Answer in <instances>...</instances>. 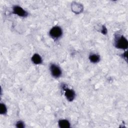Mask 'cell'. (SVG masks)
Returning a JSON list of instances; mask_svg holds the SVG:
<instances>
[{"mask_svg": "<svg viewBox=\"0 0 128 128\" xmlns=\"http://www.w3.org/2000/svg\"><path fill=\"white\" fill-rule=\"evenodd\" d=\"M114 44L116 48L122 50L128 48V42L126 38L122 35L116 34L114 38Z\"/></svg>", "mask_w": 128, "mask_h": 128, "instance_id": "obj_1", "label": "cell"}, {"mask_svg": "<svg viewBox=\"0 0 128 128\" xmlns=\"http://www.w3.org/2000/svg\"><path fill=\"white\" fill-rule=\"evenodd\" d=\"M49 34L52 38L57 40L62 36V30L60 27L55 26L50 29Z\"/></svg>", "mask_w": 128, "mask_h": 128, "instance_id": "obj_2", "label": "cell"}, {"mask_svg": "<svg viewBox=\"0 0 128 128\" xmlns=\"http://www.w3.org/2000/svg\"><path fill=\"white\" fill-rule=\"evenodd\" d=\"M50 70L52 76L55 78H60L62 74L60 68L56 64H52L50 66Z\"/></svg>", "mask_w": 128, "mask_h": 128, "instance_id": "obj_3", "label": "cell"}, {"mask_svg": "<svg viewBox=\"0 0 128 128\" xmlns=\"http://www.w3.org/2000/svg\"><path fill=\"white\" fill-rule=\"evenodd\" d=\"M62 88L64 90V96L66 97V99L69 102L72 101L76 96L75 92L72 89H69L64 84H63L62 86Z\"/></svg>", "mask_w": 128, "mask_h": 128, "instance_id": "obj_4", "label": "cell"}, {"mask_svg": "<svg viewBox=\"0 0 128 128\" xmlns=\"http://www.w3.org/2000/svg\"><path fill=\"white\" fill-rule=\"evenodd\" d=\"M12 14H17L18 16L22 17H26L28 15L27 12L18 6H13Z\"/></svg>", "mask_w": 128, "mask_h": 128, "instance_id": "obj_5", "label": "cell"}, {"mask_svg": "<svg viewBox=\"0 0 128 128\" xmlns=\"http://www.w3.org/2000/svg\"><path fill=\"white\" fill-rule=\"evenodd\" d=\"M32 62L36 64H40L42 62V60L40 55L38 54H34L32 57Z\"/></svg>", "mask_w": 128, "mask_h": 128, "instance_id": "obj_6", "label": "cell"}, {"mask_svg": "<svg viewBox=\"0 0 128 128\" xmlns=\"http://www.w3.org/2000/svg\"><path fill=\"white\" fill-rule=\"evenodd\" d=\"M58 124L59 127L61 128H68L70 126L69 121L65 119L60 120H58Z\"/></svg>", "mask_w": 128, "mask_h": 128, "instance_id": "obj_7", "label": "cell"}, {"mask_svg": "<svg viewBox=\"0 0 128 128\" xmlns=\"http://www.w3.org/2000/svg\"><path fill=\"white\" fill-rule=\"evenodd\" d=\"M88 58L90 62L92 63H97L100 60V56L97 54H90Z\"/></svg>", "mask_w": 128, "mask_h": 128, "instance_id": "obj_8", "label": "cell"}, {"mask_svg": "<svg viewBox=\"0 0 128 128\" xmlns=\"http://www.w3.org/2000/svg\"><path fill=\"white\" fill-rule=\"evenodd\" d=\"M0 114H6L7 112V108L6 105L2 103H1L0 104Z\"/></svg>", "mask_w": 128, "mask_h": 128, "instance_id": "obj_9", "label": "cell"}, {"mask_svg": "<svg viewBox=\"0 0 128 128\" xmlns=\"http://www.w3.org/2000/svg\"><path fill=\"white\" fill-rule=\"evenodd\" d=\"M16 126L18 128H24V124L23 122L21 120H19L16 122Z\"/></svg>", "mask_w": 128, "mask_h": 128, "instance_id": "obj_10", "label": "cell"}, {"mask_svg": "<svg viewBox=\"0 0 128 128\" xmlns=\"http://www.w3.org/2000/svg\"><path fill=\"white\" fill-rule=\"evenodd\" d=\"M101 32H102L103 34H106V33H107V30H106V28L104 26H102V30H101Z\"/></svg>", "mask_w": 128, "mask_h": 128, "instance_id": "obj_11", "label": "cell"}]
</instances>
